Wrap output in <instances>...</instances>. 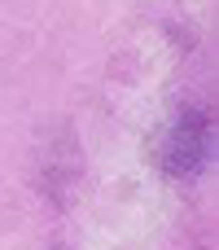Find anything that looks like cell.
Listing matches in <instances>:
<instances>
[{
	"instance_id": "1",
	"label": "cell",
	"mask_w": 219,
	"mask_h": 250,
	"mask_svg": "<svg viewBox=\"0 0 219 250\" xmlns=\"http://www.w3.org/2000/svg\"><path fill=\"white\" fill-rule=\"evenodd\" d=\"M206 158H211V114L193 105L171 114L149 141V163L176 180H193L206 167Z\"/></svg>"
}]
</instances>
